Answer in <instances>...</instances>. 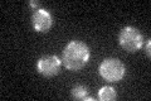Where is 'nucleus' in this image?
<instances>
[{
    "label": "nucleus",
    "mask_w": 151,
    "mask_h": 101,
    "mask_svg": "<svg viewBox=\"0 0 151 101\" xmlns=\"http://www.w3.org/2000/svg\"><path fill=\"white\" fill-rule=\"evenodd\" d=\"M91 52L89 47L82 41H70L62 53V65L69 71H79L88 63Z\"/></svg>",
    "instance_id": "f257e3e1"
},
{
    "label": "nucleus",
    "mask_w": 151,
    "mask_h": 101,
    "mask_svg": "<svg viewBox=\"0 0 151 101\" xmlns=\"http://www.w3.org/2000/svg\"><path fill=\"white\" fill-rule=\"evenodd\" d=\"M101 77L108 82H120L126 75V67L119 58H106L98 68Z\"/></svg>",
    "instance_id": "f03ea898"
},
{
    "label": "nucleus",
    "mask_w": 151,
    "mask_h": 101,
    "mask_svg": "<svg viewBox=\"0 0 151 101\" xmlns=\"http://www.w3.org/2000/svg\"><path fill=\"white\" fill-rule=\"evenodd\" d=\"M119 43L129 53H135L144 46V36L137 28L125 27L122 28L119 34Z\"/></svg>",
    "instance_id": "7ed1b4c3"
},
{
    "label": "nucleus",
    "mask_w": 151,
    "mask_h": 101,
    "mask_svg": "<svg viewBox=\"0 0 151 101\" xmlns=\"http://www.w3.org/2000/svg\"><path fill=\"white\" fill-rule=\"evenodd\" d=\"M62 60L55 54L42 56L37 62V71L44 77H53L60 72Z\"/></svg>",
    "instance_id": "20e7f679"
},
{
    "label": "nucleus",
    "mask_w": 151,
    "mask_h": 101,
    "mask_svg": "<svg viewBox=\"0 0 151 101\" xmlns=\"http://www.w3.org/2000/svg\"><path fill=\"white\" fill-rule=\"evenodd\" d=\"M32 25L38 33H47L53 27V15L49 10L39 8L32 14Z\"/></svg>",
    "instance_id": "39448f33"
},
{
    "label": "nucleus",
    "mask_w": 151,
    "mask_h": 101,
    "mask_svg": "<svg viewBox=\"0 0 151 101\" xmlns=\"http://www.w3.org/2000/svg\"><path fill=\"white\" fill-rule=\"evenodd\" d=\"M98 99L101 101H113L117 99V92L111 86H103L98 91Z\"/></svg>",
    "instance_id": "423d86ee"
},
{
    "label": "nucleus",
    "mask_w": 151,
    "mask_h": 101,
    "mask_svg": "<svg viewBox=\"0 0 151 101\" xmlns=\"http://www.w3.org/2000/svg\"><path fill=\"white\" fill-rule=\"evenodd\" d=\"M88 87L83 85H77L74 86L70 91V95H72V97L76 99V100H84V97H87L88 96Z\"/></svg>",
    "instance_id": "0eeeda50"
},
{
    "label": "nucleus",
    "mask_w": 151,
    "mask_h": 101,
    "mask_svg": "<svg viewBox=\"0 0 151 101\" xmlns=\"http://www.w3.org/2000/svg\"><path fill=\"white\" fill-rule=\"evenodd\" d=\"M150 47H151V41L147 39V42H146V44H145V53L146 56L150 58V56H151V51H150Z\"/></svg>",
    "instance_id": "6e6552de"
},
{
    "label": "nucleus",
    "mask_w": 151,
    "mask_h": 101,
    "mask_svg": "<svg viewBox=\"0 0 151 101\" xmlns=\"http://www.w3.org/2000/svg\"><path fill=\"white\" fill-rule=\"evenodd\" d=\"M29 4H30V7L35 8V10H37V9H39V3H38V1H33V0H32Z\"/></svg>",
    "instance_id": "1a4fd4ad"
}]
</instances>
